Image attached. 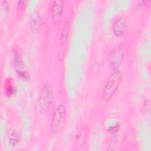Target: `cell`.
<instances>
[{"label": "cell", "mask_w": 151, "mask_h": 151, "mask_svg": "<svg viewBox=\"0 0 151 151\" xmlns=\"http://www.w3.org/2000/svg\"><path fill=\"white\" fill-rule=\"evenodd\" d=\"M16 71H17L18 76L20 77L21 78H22L25 80H27L28 79H29V74L27 71H22L21 70H16Z\"/></svg>", "instance_id": "obj_11"}, {"label": "cell", "mask_w": 151, "mask_h": 151, "mask_svg": "<svg viewBox=\"0 0 151 151\" xmlns=\"http://www.w3.org/2000/svg\"><path fill=\"white\" fill-rule=\"evenodd\" d=\"M54 99V91L51 86L48 83L42 85L38 99L39 110L41 114H46L51 106Z\"/></svg>", "instance_id": "obj_1"}, {"label": "cell", "mask_w": 151, "mask_h": 151, "mask_svg": "<svg viewBox=\"0 0 151 151\" xmlns=\"http://www.w3.org/2000/svg\"><path fill=\"white\" fill-rule=\"evenodd\" d=\"M8 141L12 146H16L19 142V135L13 129H11L8 132Z\"/></svg>", "instance_id": "obj_10"}, {"label": "cell", "mask_w": 151, "mask_h": 151, "mask_svg": "<svg viewBox=\"0 0 151 151\" xmlns=\"http://www.w3.org/2000/svg\"><path fill=\"white\" fill-rule=\"evenodd\" d=\"M27 5V1L25 0L18 1L17 2V8L19 10H23Z\"/></svg>", "instance_id": "obj_13"}, {"label": "cell", "mask_w": 151, "mask_h": 151, "mask_svg": "<svg viewBox=\"0 0 151 151\" xmlns=\"http://www.w3.org/2000/svg\"><path fill=\"white\" fill-rule=\"evenodd\" d=\"M118 129H119V126H118V124H117L113 126V127H110V129H109V131H110V132H116V131H117V130H118Z\"/></svg>", "instance_id": "obj_16"}, {"label": "cell", "mask_w": 151, "mask_h": 151, "mask_svg": "<svg viewBox=\"0 0 151 151\" xmlns=\"http://www.w3.org/2000/svg\"><path fill=\"white\" fill-rule=\"evenodd\" d=\"M64 8V2L62 0H55L52 2L51 17L54 24H58L62 17Z\"/></svg>", "instance_id": "obj_5"}, {"label": "cell", "mask_w": 151, "mask_h": 151, "mask_svg": "<svg viewBox=\"0 0 151 151\" xmlns=\"http://www.w3.org/2000/svg\"><path fill=\"white\" fill-rule=\"evenodd\" d=\"M123 48L120 44L117 45L111 50L109 58V64L111 68L118 69L123 60Z\"/></svg>", "instance_id": "obj_4"}, {"label": "cell", "mask_w": 151, "mask_h": 151, "mask_svg": "<svg viewBox=\"0 0 151 151\" xmlns=\"http://www.w3.org/2000/svg\"><path fill=\"white\" fill-rule=\"evenodd\" d=\"M2 6H3L4 9L5 11H8L9 9V5H8V2L6 1H2Z\"/></svg>", "instance_id": "obj_15"}, {"label": "cell", "mask_w": 151, "mask_h": 151, "mask_svg": "<svg viewBox=\"0 0 151 151\" xmlns=\"http://www.w3.org/2000/svg\"><path fill=\"white\" fill-rule=\"evenodd\" d=\"M42 18L40 13L37 11H33L29 17V26L33 32H38L42 26Z\"/></svg>", "instance_id": "obj_7"}, {"label": "cell", "mask_w": 151, "mask_h": 151, "mask_svg": "<svg viewBox=\"0 0 151 151\" xmlns=\"http://www.w3.org/2000/svg\"><path fill=\"white\" fill-rule=\"evenodd\" d=\"M87 133L88 130L86 127H81L77 130L75 136V142L78 147H83L85 144Z\"/></svg>", "instance_id": "obj_8"}, {"label": "cell", "mask_w": 151, "mask_h": 151, "mask_svg": "<svg viewBox=\"0 0 151 151\" xmlns=\"http://www.w3.org/2000/svg\"><path fill=\"white\" fill-rule=\"evenodd\" d=\"M122 74L119 69L114 70L105 84L103 95L105 99H111L116 92L121 83Z\"/></svg>", "instance_id": "obj_2"}, {"label": "cell", "mask_w": 151, "mask_h": 151, "mask_svg": "<svg viewBox=\"0 0 151 151\" xmlns=\"http://www.w3.org/2000/svg\"><path fill=\"white\" fill-rule=\"evenodd\" d=\"M67 110L63 104H60L54 111L51 125L50 131L52 133H59L64 127L66 121Z\"/></svg>", "instance_id": "obj_3"}, {"label": "cell", "mask_w": 151, "mask_h": 151, "mask_svg": "<svg viewBox=\"0 0 151 151\" xmlns=\"http://www.w3.org/2000/svg\"><path fill=\"white\" fill-rule=\"evenodd\" d=\"M126 20L123 16L117 17L114 21L113 30L117 37H122L126 31Z\"/></svg>", "instance_id": "obj_6"}, {"label": "cell", "mask_w": 151, "mask_h": 151, "mask_svg": "<svg viewBox=\"0 0 151 151\" xmlns=\"http://www.w3.org/2000/svg\"><path fill=\"white\" fill-rule=\"evenodd\" d=\"M143 109L146 113L150 114V103L149 100H145L143 103Z\"/></svg>", "instance_id": "obj_14"}, {"label": "cell", "mask_w": 151, "mask_h": 151, "mask_svg": "<svg viewBox=\"0 0 151 151\" xmlns=\"http://www.w3.org/2000/svg\"><path fill=\"white\" fill-rule=\"evenodd\" d=\"M70 22L68 21H65L64 22V24L63 27L61 34H60V42L62 44H65L66 43L67 40L68 38V32L70 30Z\"/></svg>", "instance_id": "obj_9"}, {"label": "cell", "mask_w": 151, "mask_h": 151, "mask_svg": "<svg viewBox=\"0 0 151 151\" xmlns=\"http://www.w3.org/2000/svg\"><path fill=\"white\" fill-rule=\"evenodd\" d=\"M15 88L14 86H13L11 84H8L5 88V93L7 96H11L15 93Z\"/></svg>", "instance_id": "obj_12"}]
</instances>
